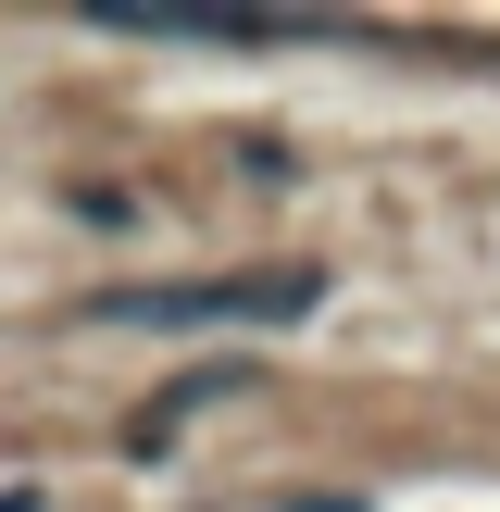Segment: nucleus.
I'll use <instances>...</instances> for the list:
<instances>
[{
  "instance_id": "1",
  "label": "nucleus",
  "mask_w": 500,
  "mask_h": 512,
  "mask_svg": "<svg viewBox=\"0 0 500 512\" xmlns=\"http://www.w3.org/2000/svg\"><path fill=\"white\" fill-rule=\"evenodd\" d=\"M325 300L313 263H275V275H213V288H100V325H300Z\"/></svg>"
}]
</instances>
